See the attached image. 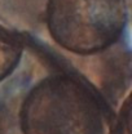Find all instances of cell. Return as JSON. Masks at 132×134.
Returning <instances> with one entry per match:
<instances>
[{"label":"cell","mask_w":132,"mask_h":134,"mask_svg":"<svg viewBox=\"0 0 132 134\" xmlns=\"http://www.w3.org/2000/svg\"><path fill=\"white\" fill-rule=\"evenodd\" d=\"M0 134H5V115L1 106H0Z\"/></svg>","instance_id":"obj_4"},{"label":"cell","mask_w":132,"mask_h":134,"mask_svg":"<svg viewBox=\"0 0 132 134\" xmlns=\"http://www.w3.org/2000/svg\"><path fill=\"white\" fill-rule=\"evenodd\" d=\"M102 106L96 93L70 75L36 83L19 110L22 134H101Z\"/></svg>","instance_id":"obj_1"},{"label":"cell","mask_w":132,"mask_h":134,"mask_svg":"<svg viewBox=\"0 0 132 134\" xmlns=\"http://www.w3.org/2000/svg\"><path fill=\"white\" fill-rule=\"evenodd\" d=\"M23 52L21 36L0 22V83L17 68Z\"/></svg>","instance_id":"obj_3"},{"label":"cell","mask_w":132,"mask_h":134,"mask_svg":"<svg viewBox=\"0 0 132 134\" xmlns=\"http://www.w3.org/2000/svg\"><path fill=\"white\" fill-rule=\"evenodd\" d=\"M126 0H48L45 23L65 50L91 55L110 48L127 25Z\"/></svg>","instance_id":"obj_2"}]
</instances>
